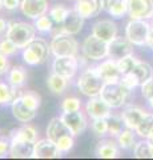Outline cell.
Wrapping results in <instances>:
<instances>
[{"mask_svg": "<svg viewBox=\"0 0 153 160\" xmlns=\"http://www.w3.org/2000/svg\"><path fill=\"white\" fill-rule=\"evenodd\" d=\"M79 67H80V62L75 55H72V56H56L52 62V72L67 78L68 80L76 76Z\"/></svg>", "mask_w": 153, "mask_h": 160, "instance_id": "cell-8", "label": "cell"}, {"mask_svg": "<svg viewBox=\"0 0 153 160\" xmlns=\"http://www.w3.org/2000/svg\"><path fill=\"white\" fill-rule=\"evenodd\" d=\"M17 49L19 48L16 47V44L12 43L8 38H4L0 40V52L4 53L6 56H12V55L17 52Z\"/></svg>", "mask_w": 153, "mask_h": 160, "instance_id": "cell-42", "label": "cell"}, {"mask_svg": "<svg viewBox=\"0 0 153 160\" xmlns=\"http://www.w3.org/2000/svg\"><path fill=\"white\" fill-rule=\"evenodd\" d=\"M51 53L53 56H77L79 52V43L73 38V35L60 33L56 36H52V42L49 44Z\"/></svg>", "mask_w": 153, "mask_h": 160, "instance_id": "cell-6", "label": "cell"}, {"mask_svg": "<svg viewBox=\"0 0 153 160\" xmlns=\"http://www.w3.org/2000/svg\"><path fill=\"white\" fill-rule=\"evenodd\" d=\"M131 19L149 20L153 18V0H127Z\"/></svg>", "mask_w": 153, "mask_h": 160, "instance_id": "cell-11", "label": "cell"}, {"mask_svg": "<svg viewBox=\"0 0 153 160\" xmlns=\"http://www.w3.org/2000/svg\"><path fill=\"white\" fill-rule=\"evenodd\" d=\"M9 71V62H8V56H6L4 53L0 52V76L7 75Z\"/></svg>", "mask_w": 153, "mask_h": 160, "instance_id": "cell-45", "label": "cell"}, {"mask_svg": "<svg viewBox=\"0 0 153 160\" xmlns=\"http://www.w3.org/2000/svg\"><path fill=\"white\" fill-rule=\"evenodd\" d=\"M55 144L59 148V151H60L63 155L68 153L69 151H72L73 147H75V136H73L72 133H67V135H64V136H61L60 139H59Z\"/></svg>", "mask_w": 153, "mask_h": 160, "instance_id": "cell-36", "label": "cell"}, {"mask_svg": "<svg viewBox=\"0 0 153 160\" xmlns=\"http://www.w3.org/2000/svg\"><path fill=\"white\" fill-rule=\"evenodd\" d=\"M68 82H69V80H68L67 78L60 76V75L52 72V73L48 76V79H47V86H48L49 91H51L52 93H55V95H61V93L67 89Z\"/></svg>", "mask_w": 153, "mask_h": 160, "instance_id": "cell-27", "label": "cell"}, {"mask_svg": "<svg viewBox=\"0 0 153 160\" xmlns=\"http://www.w3.org/2000/svg\"><path fill=\"white\" fill-rule=\"evenodd\" d=\"M107 123H108V135L111 138H117V135L124 129V122H122L121 115H113L111 113L107 116Z\"/></svg>", "mask_w": 153, "mask_h": 160, "instance_id": "cell-31", "label": "cell"}, {"mask_svg": "<svg viewBox=\"0 0 153 160\" xmlns=\"http://www.w3.org/2000/svg\"><path fill=\"white\" fill-rule=\"evenodd\" d=\"M96 156L101 159H116L120 156V147L113 139H101L96 147Z\"/></svg>", "mask_w": 153, "mask_h": 160, "instance_id": "cell-20", "label": "cell"}, {"mask_svg": "<svg viewBox=\"0 0 153 160\" xmlns=\"http://www.w3.org/2000/svg\"><path fill=\"white\" fill-rule=\"evenodd\" d=\"M22 0H3V8L8 11H15V9L20 8Z\"/></svg>", "mask_w": 153, "mask_h": 160, "instance_id": "cell-46", "label": "cell"}, {"mask_svg": "<svg viewBox=\"0 0 153 160\" xmlns=\"http://www.w3.org/2000/svg\"><path fill=\"white\" fill-rule=\"evenodd\" d=\"M81 53L84 59L92 62H101L108 58V43L103 42L95 35L87 36L81 44Z\"/></svg>", "mask_w": 153, "mask_h": 160, "instance_id": "cell-7", "label": "cell"}, {"mask_svg": "<svg viewBox=\"0 0 153 160\" xmlns=\"http://www.w3.org/2000/svg\"><path fill=\"white\" fill-rule=\"evenodd\" d=\"M63 153L59 151L56 144L48 138L39 139L33 144V159H59Z\"/></svg>", "mask_w": 153, "mask_h": 160, "instance_id": "cell-12", "label": "cell"}, {"mask_svg": "<svg viewBox=\"0 0 153 160\" xmlns=\"http://www.w3.org/2000/svg\"><path fill=\"white\" fill-rule=\"evenodd\" d=\"M73 2H77V0H73Z\"/></svg>", "mask_w": 153, "mask_h": 160, "instance_id": "cell-53", "label": "cell"}, {"mask_svg": "<svg viewBox=\"0 0 153 160\" xmlns=\"http://www.w3.org/2000/svg\"><path fill=\"white\" fill-rule=\"evenodd\" d=\"M146 46L153 48V27H151V31H149V36H148V43H146Z\"/></svg>", "mask_w": 153, "mask_h": 160, "instance_id": "cell-48", "label": "cell"}, {"mask_svg": "<svg viewBox=\"0 0 153 160\" xmlns=\"http://www.w3.org/2000/svg\"><path fill=\"white\" fill-rule=\"evenodd\" d=\"M7 29H8V22L4 20L3 18H0V35L7 32Z\"/></svg>", "mask_w": 153, "mask_h": 160, "instance_id": "cell-47", "label": "cell"}, {"mask_svg": "<svg viewBox=\"0 0 153 160\" xmlns=\"http://www.w3.org/2000/svg\"><path fill=\"white\" fill-rule=\"evenodd\" d=\"M11 109H12V115L13 118L20 123H29L32 122L33 119L36 118L37 111H33V109L28 108L26 104L22 102V99L19 98L11 104Z\"/></svg>", "mask_w": 153, "mask_h": 160, "instance_id": "cell-21", "label": "cell"}, {"mask_svg": "<svg viewBox=\"0 0 153 160\" xmlns=\"http://www.w3.org/2000/svg\"><path fill=\"white\" fill-rule=\"evenodd\" d=\"M149 112H146L144 108L137 107V106H127L121 112V118L122 122H124L125 128L129 129H135L137 128V126L141 123V120L144 119Z\"/></svg>", "mask_w": 153, "mask_h": 160, "instance_id": "cell-16", "label": "cell"}, {"mask_svg": "<svg viewBox=\"0 0 153 160\" xmlns=\"http://www.w3.org/2000/svg\"><path fill=\"white\" fill-rule=\"evenodd\" d=\"M20 99L28 108L33 109V111H37V109L40 108L41 98H40V95L35 91H22Z\"/></svg>", "mask_w": 153, "mask_h": 160, "instance_id": "cell-32", "label": "cell"}, {"mask_svg": "<svg viewBox=\"0 0 153 160\" xmlns=\"http://www.w3.org/2000/svg\"><path fill=\"white\" fill-rule=\"evenodd\" d=\"M85 112L92 120L93 119H105L112 113V108L108 106L105 100H103L100 96L89 98L85 104Z\"/></svg>", "mask_w": 153, "mask_h": 160, "instance_id": "cell-14", "label": "cell"}, {"mask_svg": "<svg viewBox=\"0 0 153 160\" xmlns=\"http://www.w3.org/2000/svg\"><path fill=\"white\" fill-rule=\"evenodd\" d=\"M6 38H8L12 43L16 44L19 49H23L36 38V28L31 23L11 22L8 23Z\"/></svg>", "mask_w": 153, "mask_h": 160, "instance_id": "cell-1", "label": "cell"}, {"mask_svg": "<svg viewBox=\"0 0 153 160\" xmlns=\"http://www.w3.org/2000/svg\"><path fill=\"white\" fill-rule=\"evenodd\" d=\"M3 8V0H0V9Z\"/></svg>", "mask_w": 153, "mask_h": 160, "instance_id": "cell-52", "label": "cell"}, {"mask_svg": "<svg viewBox=\"0 0 153 160\" xmlns=\"http://www.w3.org/2000/svg\"><path fill=\"white\" fill-rule=\"evenodd\" d=\"M84 20L85 19L83 16H80V13L73 8V9H69V11H68V15L65 16L64 22L60 24V26L63 27V31L65 33L75 36V35H77L83 29Z\"/></svg>", "mask_w": 153, "mask_h": 160, "instance_id": "cell-19", "label": "cell"}, {"mask_svg": "<svg viewBox=\"0 0 153 160\" xmlns=\"http://www.w3.org/2000/svg\"><path fill=\"white\" fill-rule=\"evenodd\" d=\"M33 144L27 142H16L11 140V148H9V156L12 159H29L33 155Z\"/></svg>", "mask_w": 153, "mask_h": 160, "instance_id": "cell-23", "label": "cell"}, {"mask_svg": "<svg viewBox=\"0 0 153 160\" xmlns=\"http://www.w3.org/2000/svg\"><path fill=\"white\" fill-rule=\"evenodd\" d=\"M146 102H148V104H149V107L153 109V98H151V99H148L146 100Z\"/></svg>", "mask_w": 153, "mask_h": 160, "instance_id": "cell-49", "label": "cell"}, {"mask_svg": "<svg viewBox=\"0 0 153 160\" xmlns=\"http://www.w3.org/2000/svg\"><path fill=\"white\" fill-rule=\"evenodd\" d=\"M116 142L118 144V147L122 149H133L136 146V136L133 133V129L125 128L117 135Z\"/></svg>", "mask_w": 153, "mask_h": 160, "instance_id": "cell-30", "label": "cell"}, {"mask_svg": "<svg viewBox=\"0 0 153 160\" xmlns=\"http://www.w3.org/2000/svg\"><path fill=\"white\" fill-rule=\"evenodd\" d=\"M91 128H92L93 133H95L97 138H104L108 133L107 119H93L92 124H91Z\"/></svg>", "mask_w": 153, "mask_h": 160, "instance_id": "cell-40", "label": "cell"}, {"mask_svg": "<svg viewBox=\"0 0 153 160\" xmlns=\"http://www.w3.org/2000/svg\"><path fill=\"white\" fill-rule=\"evenodd\" d=\"M103 6L112 18L120 19L128 13L127 0H103Z\"/></svg>", "mask_w": 153, "mask_h": 160, "instance_id": "cell-25", "label": "cell"}, {"mask_svg": "<svg viewBox=\"0 0 153 160\" xmlns=\"http://www.w3.org/2000/svg\"><path fill=\"white\" fill-rule=\"evenodd\" d=\"M60 108H61L63 112L79 111V109H81V102H80V99L76 98V96H67L63 100Z\"/></svg>", "mask_w": 153, "mask_h": 160, "instance_id": "cell-39", "label": "cell"}, {"mask_svg": "<svg viewBox=\"0 0 153 160\" xmlns=\"http://www.w3.org/2000/svg\"><path fill=\"white\" fill-rule=\"evenodd\" d=\"M137 60L133 55H129V56H125L120 60H117V67H118V71H120L121 75H125V73H129L133 71V68L137 64Z\"/></svg>", "mask_w": 153, "mask_h": 160, "instance_id": "cell-37", "label": "cell"}, {"mask_svg": "<svg viewBox=\"0 0 153 160\" xmlns=\"http://www.w3.org/2000/svg\"><path fill=\"white\" fill-rule=\"evenodd\" d=\"M132 72L136 75L137 79H139L140 86L153 78V68H152L151 64L146 63V62H140V60H139Z\"/></svg>", "mask_w": 153, "mask_h": 160, "instance_id": "cell-29", "label": "cell"}, {"mask_svg": "<svg viewBox=\"0 0 153 160\" xmlns=\"http://www.w3.org/2000/svg\"><path fill=\"white\" fill-rule=\"evenodd\" d=\"M120 83H121L125 88L129 89V91H133V89H135L136 87H140L139 79L136 78V75L133 73V72L125 73V75H121V78H120Z\"/></svg>", "mask_w": 153, "mask_h": 160, "instance_id": "cell-41", "label": "cell"}, {"mask_svg": "<svg viewBox=\"0 0 153 160\" xmlns=\"http://www.w3.org/2000/svg\"><path fill=\"white\" fill-rule=\"evenodd\" d=\"M133 155L136 159H152V151H151V142L149 140H141L136 143L133 148Z\"/></svg>", "mask_w": 153, "mask_h": 160, "instance_id": "cell-33", "label": "cell"}, {"mask_svg": "<svg viewBox=\"0 0 153 160\" xmlns=\"http://www.w3.org/2000/svg\"><path fill=\"white\" fill-rule=\"evenodd\" d=\"M7 80H8V83L11 84L12 87L20 88L27 82V71L20 66L12 67L7 72Z\"/></svg>", "mask_w": 153, "mask_h": 160, "instance_id": "cell-28", "label": "cell"}, {"mask_svg": "<svg viewBox=\"0 0 153 160\" xmlns=\"http://www.w3.org/2000/svg\"><path fill=\"white\" fill-rule=\"evenodd\" d=\"M104 84V79L98 75L96 67H89L81 72V75L77 79L76 86L84 96L95 98L100 95Z\"/></svg>", "mask_w": 153, "mask_h": 160, "instance_id": "cell-2", "label": "cell"}, {"mask_svg": "<svg viewBox=\"0 0 153 160\" xmlns=\"http://www.w3.org/2000/svg\"><path fill=\"white\" fill-rule=\"evenodd\" d=\"M149 142H151V151H152V159H153V140H149Z\"/></svg>", "mask_w": 153, "mask_h": 160, "instance_id": "cell-50", "label": "cell"}, {"mask_svg": "<svg viewBox=\"0 0 153 160\" xmlns=\"http://www.w3.org/2000/svg\"><path fill=\"white\" fill-rule=\"evenodd\" d=\"M22 91H19V88L12 87L11 84L7 83H2L0 82V104L8 106L12 104L15 100L20 98Z\"/></svg>", "mask_w": 153, "mask_h": 160, "instance_id": "cell-26", "label": "cell"}, {"mask_svg": "<svg viewBox=\"0 0 153 160\" xmlns=\"http://www.w3.org/2000/svg\"><path fill=\"white\" fill-rule=\"evenodd\" d=\"M51 48L48 43L41 38H35L26 48H23V60L28 66H39L47 60Z\"/></svg>", "mask_w": 153, "mask_h": 160, "instance_id": "cell-4", "label": "cell"}, {"mask_svg": "<svg viewBox=\"0 0 153 160\" xmlns=\"http://www.w3.org/2000/svg\"><path fill=\"white\" fill-rule=\"evenodd\" d=\"M117 32H118L117 24L109 19L98 20L92 26V35H95L96 38H98L105 43L112 42L117 36Z\"/></svg>", "mask_w": 153, "mask_h": 160, "instance_id": "cell-13", "label": "cell"}, {"mask_svg": "<svg viewBox=\"0 0 153 160\" xmlns=\"http://www.w3.org/2000/svg\"><path fill=\"white\" fill-rule=\"evenodd\" d=\"M75 9L84 19H89L98 16V13L104 9V6L103 0H77Z\"/></svg>", "mask_w": 153, "mask_h": 160, "instance_id": "cell-18", "label": "cell"}, {"mask_svg": "<svg viewBox=\"0 0 153 160\" xmlns=\"http://www.w3.org/2000/svg\"><path fill=\"white\" fill-rule=\"evenodd\" d=\"M35 28H36V31L39 32H41V33H48V32H52V29H53V22H52V19L49 18V15H43V16L40 18H37L35 20Z\"/></svg>", "mask_w": 153, "mask_h": 160, "instance_id": "cell-38", "label": "cell"}, {"mask_svg": "<svg viewBox=\"0 0 153 160\" xmlns=\"http://www.w3.org/2000/svg\"><path fill=\"white\" fill-rule=\"evenodd\" d=\"M148 139H149V140H153V129L151 131V133H149V136H148Z\"/></svg>", "mask_w": 153, "mask_h": 160, "instance_id": "cell-51", "label": "cell"}, {"mask_svg": "<svg viewBox=\"0 0 153 160\" xmlns=\"http://www.w3.org/2000/svg\"><path fill=\"white\" fill-rule=\"evenodd\" d=\"M20 9L24 16L36 20L48 12V2L47 0H22Z\"/></svg>", "mask_w": 153, "mask_h": 160, "instance_id": "cell-15", "label": "cell"}, {"mask_svg": "<svg viewBox=\"0 0 153 160\" xmlns=\"http://www.w3.org/2000/svg\"><path fill=\"white\" fill-rule=\"evenodd\" d=\"M152 19H153V18H152Z\"/></svg>", "mask_w": 153, "mask_h": 160, "instance_id": "cell-54", "label": "cell"}, {"mask_svg": "<svg viewBox=\"0 0 153 160\" xmlns=\"http://www.w3.org/2000/svg\"><path fill=\"white\" fill-rule=\"evenodd\" d=\"M96 69H97L98 75L104 79L105 83L118 82L121 78V73L117 67V62L113 59H109V58L107 60H101V63L96 66Z\"/></svg>", "mask_w": 153, "mask_h": 160, "instance_id": "cell-17", "label": "cell"}, {"mask_svg": "<svg viewBox=\"0 0 153 160\" xmlns=\"http://www.w3.org/2000/svg\"><path fill=\"white\" fill-rule=\"evenodd\" d=\"M133 55V44L127 36H117L108 43V58L113 60H120L125 56Z\"/></svg>", "mask_w": 153, "mask_h": 160, "instance_id": "cell-10", "label": "cell"}, {"mask_svg": "<svg viewBox=\"0 0 153 160\" xmlns=\"http://www.w3.org/2000/svg\"><path fill=\"white\" fill-rule=\"evenodd\" d=\"M131 92L132 91L125 88L120 83V80H118V82L105 83L98 96L103 100H105L108 103V106L112 109H117V108H122L128 103Z\"/></svg>", "mask_w": 153, "mask_h": 160, "instance_id": "cell-3", "label": "cell"}, {"mask_svg": "<svg viewBox=\"0 0 153 160\" xmlns=\"http://www.w3.org/2000/svg\"><path fill=\"white\" fill-rule=\"evenodd\" d=\"M153 129V113H148L146 116L141 120V123L135 129L136 133L142 139H148L151 131Z\"/></svg>", "mask_w": 153, "mask_h": 160, "instance_id": "cell-34", "label": "cell"}, {"mask_svg": "<svg viewBox=\"0 0 153 160\" xmlns=\"http://www.w3.org/2000/svg\"><path fill=\"white\" fill-rule=\"evenodd\" d=\"M37 131L36 128L31 126V124L24 123V126L19 127L17 129L12 131L9 135L11 140H16V142H27V143H35L37 140Z\"/></svg>", "mask_w": 153, "mask_h": 160, "instance_id": "cell-22", "label": "cell"}, {"mask_svg": "<svg viewBox=\"0 0 153 160\" xmlns=\"http://www.w3.org/2000/svg\"><path fill=\"white\" fill-rule=\"evenodd\" d=\"M60 118L73 136L81 135L88 127V120L85 115L81 112V109L73 112H63Z\"/></svg>", "mask_w": 153, "mask_h": 160, "instance_id": "cell-9", "label": "cell"}, {"mask_svg": "<svg viewBox=\"0 0 153 160\" xmlns=\"http://www.w3.org/2000/svg\"><path fill=\"white\" fill-rule=\"evenodd\" d=\"M68 11H69V9L67 7H64L63 4H56V6H53L48 11V15H49V18L52 19V22L59 26V24H61L64 22V19H65V16L68 15Z\"/></svg>", "mask_w": 153, "mask_h": 160, "instance_id": "cell-35", "label": "cell"}, {"mask_svg": "<svg viewBox=\"0 0 153 160\" xmlns=\"http://www.w3.org/2000/svg\"><path fill=\"white\" fill-rule=\"evenodd\" d=\"M9 148H11V139L0 136V158L9 155Z\"/></svg>", "mask_w": 153, "mask_h": 160, "instance_id": "cell-44", "label": "cell"}, {"mask_svg": "<svg viewBox=\"0 0 153 160\" xmlns=\"http://www.w3.org/2000/svg\"><path fill=\"white\" fill-rule=\"evenodd\" d=\"M67 133H71L69 129L67 128V126L64 124L61 118H53L51 119V122L48 123L47 127V138L49 140H52L53 143H56L61 136Z\"/></svg>", "mask_w": 153, "mask_h": 160, "instance_id": "cell-24", "label": "cell"}, {"mask_svg": "<svg viewBox=\"0 0 153 160\" xmlns=\"http://www.w3.org/2000/svg\"><path fill=\"white\" fill-rule=\"evenodd\" d=\"M151 27L152 26L148 23V20L131 19L125 27V36L133 46H139V47L146 46Z\"/></svg>", "mask_w": 153, "mask_h": 160, "instance_id": "cell-5", "label": "cell"}, {"mask_svg": "<svg viewBox=\"0 0 153 160\" xmlns=\"http://www.w3.org/2000/svg\"><path fill=\"white\" fill-rule=\"evenodd\" d=\"M141 93L146 100L153 98V78L149 79L148 82H145L144 84H141Z\"/></svg>", "mask_w": 153, "mask_h": 160, "instance_id": "cell-43", "label": "cell"}]
</instances>
